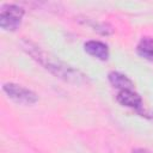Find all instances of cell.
Wrapping results in <instances>:
<instances>
[{
    "label": "cell",
    "mask_w": 153,
    "mask_h": 153,
    "mask_svg": "<svg viewBox=\"0 0 153 153\" xmlns=\"http://www.w3.org/2000/svg\"><path fill=\"white\" fill-rule=\"evenodd\" d=\"M20 45L24 51H26L36 62L43 66L49 73L55 75L56 78L74 85H80L87 82V76L80 71L73 68L72 66L65 63L53 54L43 50L36 43L29 39H22Z\"/></svg>",
    "instance_id": "obj_1"
},
{
    "label": "cell",
    "mask_w": 153,
    "mask_h": 153,
    "mask_svg": "<svg viewBox=\"0 0 153 153\" xmlns=\"http://www.w3.org/2000/svg\"><path fill=\"white\" fill-rule=\"evenodd\" d=\"M25 11L22 6L16 4H6L0 11V26L5 31L14 32L19 29Z\"/></svg>",
    "instance_id": "obj_2"
},
{
    "label": "cell",
    "mask_w": 153,
    "mask_h": 153,
    "mask_svg": "<svg viewBox=\"0 0 153 153\" xmlns=\"http://www.w3.org/2000/svg\"><path fill=\"white\" fill-rule=\"evenodd\" d=\"M2 91L17 104L32 105L38 102V96L36 92L16 82H5L2 85Z\"/></svg>",
    "instance_id": "obj_3"
},
{
    "label": "cell",
    "mask_w": 153,
    "mask_h": 153,
    "mask_svg": "<svg viewBox=\"0 0 153 153\" xmlns=\"http://www.w3.org/2000/svg\"><path fill=\"white\" fill-rule=\"evenodd\" d=\"M116 100L126 108L134 109L140 112L142 108V98L134 90H121L116 94Z\"/></svg>",
    "instance_id": "obj_4"
},
{
    "label": "cell",
    "mask_w": 153,
    "mask_h": 153,
    "mask_svg": "<svg viewBox=\"0 0 153 153\" xmlns=\"http://www.w3.org/2000/svg\"><path fill=\"white\" fill-rule=\"evenodd\" d=\"M84 50L92 57L99 60V61H108L109 60V47L102 41L97 39H90L84 43Z\"/></svg>",
    "instance_id": "obj_5"
},
{
    "label": "cell",
    "mask_w": 153,
    "mask_h": 153,
    "mask_svg": "<svg viewBox=\"0 0 153 153\" xmlns=\"http://www.w3.org/2000/svg\"><path fill=\"white\" fill-rule=\"evenodd\" d=\"M108 80L111 84L112 87L121 90H134V82L130 78H128L126 74L117 72V71H111L108 74Z\"/></svg>",
    "instance_id": "obj_6"
},
{
    "label": "cell",
    "mask_w": 153,
    "mask_h": 153,
    "mask_svg": "<svg viewBox=\"0 0 153 153\" xmlns=\"http://www.w3.org/2000/svg\"><path fill=\"white\" fill-rule=\"evenodd\" d=\"M136 53L143 60L153 62V37H142L136 44Z\"/></svg>",
    "instance_id": "obj_7"
},
{
    "label": "cell",
    "mask_w": 153,
    "mask_h": 153,
    "mask_svg": "<svg viewBox=\"0 0 153 153\" xmlns=\"http://www.w3.org/2000/svg\"><path fill=\"white\" fill-rule=\"evenodd\" d=\"M131 153H151L148 149H146V148H135Z\"/></svg>",
    "instance_id": "obj_8"
}]
</instances>
